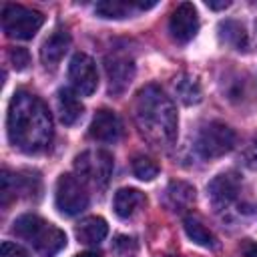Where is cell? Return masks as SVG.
Masks as SVG:
<instances>
[{"mask_svg": "<svg viewBox=\"0 0 257 257\" xmlns=\"http://www.w3.org/2000/svg\"><path fill=\"white\" fill-rule=\"evenodd\" d=\"M70 44V34L64 28H56L44 42L40 48V60L46 68H56V64L62 60L64 52L68 50Z\"/></svg>", "mask_w": 257, "mask_h": 257, "instance_id": "cell-13", "label": "cell"}, {"mask_svg": "<svg viewBox=\"0 0 257 257\" xmlns=\"http://www.w3.org/2000/svg\"><path fill=\"white\" fill-rule=\"evenodd\" d=\"M104 72L108 78V92L118 96L128 88L135 78V62L128 54L114 50L104 56Z\"/></svg>", "mask_w": 257, "mask_h": 257, "instance_id": "cell-8", "label": "cell"}, {"mask_svg": "<svg viewBox=\"0 0 257 257\" xmlns=\"http://www.w3.org/2000/svg\"><path fill=\"white\" fill-rule=\"evenodd\" d=\"M133 173L141 181H153L159 175V165L151 157L139 155V157L133 159Z\"/></svg>", "mask_w": 257, "mask_h": 257, "instance_id": "cell-22", "label": "cell"}, {"mask_svg": "<svg viewBox=\"0 0 257 257\" xmlns=\"http://www.w3.org/2000/svg\"><path fill=\"white\" fill-rule=\"evenodd\" d=\"M235 131L225 122L213 120L201 128L195 141V149L203 159H219L235 147Z\"/></svg>", "mask_w": 257, "mask_h": 257, "instance_id": "cell-6", "label": "cell"}, {"mask_svg": "<svg viewBox=\"0 0 257 257\" xmlns=\"http://www.w3.org/2000/svg\"><path fill=\"white\" fill-rule=\"evenodd\" d=\"M112 167V155L104 149H88L74 159V169L78 177L94 187H104L110 181Z\"/></svg>", "mask_w": 257, "mask_h": 257, "instance_id": "cell-5", "label": "cell"}, {"mask_svg": "<svg viewBox=\"0 0 257 257\" xmlns=\"http://www.w3.org/2000/svg\"><path fill=\"white\" fill-rule=\"evenodd\" d=\"M135 249H137L135 239H131V237H116V241H114V251H118V253H128V251H135Z\"/></svg>", "mask_w": 257, "mask_h": 257, "instance_id": "cell-25", "label": "cell"}, {"mask_svg": "<svg viewBox=\"0 0 257 257\" xmlns=\"http://www.w3.org/2000/svg\"><path fill=\"white\" fill-rule=\"evenodd\" d=\"M8 56H10V62H12V66L16 70H24L30 64V54H28L26 48H18V46L16 48H10Z\"/></svg>", "mask_w": 257, "mask_h": 257, "instance_id": "cell-23", "label": "cell"}, {"mask_svg": "<svg viewBox=\"0 0 257 257\" xmlns=\"http://www.w3.org/2000/svg\"><path fill=\"white\" fill-rule=\"evenodd\" d=\"M0 257H28V253L22 247H18L16 243L4 241L0 247Z\"/></svg>", "mask_w": 257, "mask_h": 257, "instance_id": "cell-24", "label": "cell"}, {"mask_svg": "<svg viewBox=\"0 0 257 257\" xmlns=\"http://www.w3.org/2000/svg\"><path fill=\"white\" fill-rule=\"evenodd\" d=\"M68 78L76 94H82V96L92 94L98 86V72H96L94 60L84 52H76L68 64Z\"/></svg>", "mask_w": 257, "mask_h": 257, "instance_id": "cell-9", "label": "cell"}, {"mask_svg": "<svg viewBox=\"0 0 257 257\" xmlns=\"http://www.w3.org/2000/svg\"><path fill=\"white\" fill-rule=\"evenodd\" d=\"M122 133H124L122 120L112 110H106V108L98 110L92 116V122L88 128L90 139H94L98 143H116L122 139Z\"/></svg>", "mask_w": 257, "mask_h": 257, "instance_id": "cell-12", "label": "cell"}, {"mask_svg": "<svg viewBox=\"0 0 257 257\" xmlns=\"http://www.w3.org/2000/svg\"><path fill=\"white\" fill-rule=\"evenodd\" d=\"M133 118L141 137L149 145L163 151L173 147L177 139V124H179L177 108L161 86L147 84L137 92Z\"/></svg>", "mask_w": 257, "mask_h": 257, "instance_id": "cell-2", "label": "cell"}, {"mask_svg": "<svg viewBox=\"0 0 257 257\" xmlns=\"http://www.w3.org/2000/svg\"><path fill=\"white\" fill-rule=\"evenodd\" d=\"M243 257H257V243L247 241L243 245Z\"/></svg>", "mask_w": 257, "mask_h": 257, "instance_id": "cell-27", "label": "cell"}, {"mask_svg": "<svg viewBox=\"0 0 257 257\" xmlns=\"http://www.w3.org/2000/svg\"><path fill=\"white\" fill-rule=\"evenodd\" d=\"M175 90L179 94V98L185 102V104H197L201 100V86L199 82L189 76V74H181L179 80L175 82Z\"/></svg>", "mask_w": 257, "mask_h": 257, "instance_id": "cell-21", "label": "cell"}, {"mask_svg": "<svg viewBox=\"0 0 257 257\" xmlns=\"http://www.w3.org/2000/svg\"><path fill=\"white\" fill-rule=\"evenodd\" d=\"M56 207L62 215L74 217L80 211L88 207V193L84 187V181L74 175H60L56 181V193H54Z\"/></svg>", "mask_w": 257, "mask_h": 257, "instance_id": "cell-7", "label": "cell"}, {"mask_svg": "<svg viewBox=\"0 0 257 257\" xmlns=\"http://www.w3.org/2000/svg\"><path fill=\"white\" fill-rule=\"evenodd\" d=\"M219 38H221V42L233 46L235 50L247 48V32H245L243 24L237 20H223L219 24Z\"/></svg>", "mask_w": 257, "mask_h": 257, "instance_id": "cell-19", "label": "cell"}, {"mask_svg": "<svg viewBox=\"0 0 257 257\" xmlns=\"http://www.w3.org/2000/svg\"><path fill=\"white\" fill-rule=\"evenodd\" d=\"M183 227H185L187 237H189L193 243H197V245H201V247H215V245H217L215 235H213L197 217L187 215V217L183 219Z\"/></svg>", "mask_w": 257, "mask_h": 257, "instance_id": "cell-20", "label": "cell"}, {"mask_svg": "<svg viewBox=\"0 0 257 257\" xmlns=\"http://www.w3.org/2000/svg\"><path fill=\"white\" fill-rule=\"evenodd\" d=\"M239 193V179L233 173H223L217 175L209 185H207V197L213 205L215 211H223L227 209Z\"/></svg>", "mask_w": 257, "mask_h": 257, "instance_id": "cell-11", "label": "cell"}, {"mask_svg": "<svg viewBox=\"0 0 257 257\" xmlns=\"http://www.w3.org/2000/svg\"><path fill=\"white\" fill-rule=\"evenodd\" d=\"M147 205V197L145 193H141L139 189H118L114 193V201H112V209L120 219H131L135 217L143 207Z\"/></svg>", "mask_w": 257, "mask_h": 257, "instance_id": "cell-14", "label": "cell"}, {"mask_svg": "<svg viewBox=\"0 0 257 257\" xmlns=\"http://www.w3.org/2000/svg\"><path fill=\"white\" fill-rule=\"evenodd\" d=\"M155 2H135V0H102L96 2L94 12L100 18H126L139 10L153 8Z\"/></svg>", "mask_w": 257, "mask_h": 257, "instance_id": "cell-15", "label": "cell"}, {"mask_svg": "<svg viewBox=\"0 0 257 257\" xmlns=\"http://www.w3.org/2000/svg\"><path fill=\"white\" fill-rule=\"evenodd\" d=\"M56 108H58V116L64 124H74L82 116V110H84L82 102L76 96V90H70L66 86L56 92Z\"/></svg>", "mask_w": 257, "mask_h": 257, "instance_id": "cell-16", "label": "cell"}, {"mask_svg": "<svg viewBox=\"0 0 257 257\" xmlns=\"http://www.w3.org/2000/svg\"><path fill=\"white\" fill-rule=\"evenodd\" d=\"M197 30H199L197 8L191 2L179 4L169 18V32H171L173 40L179 44H187L197 36Z\"/></svg>", "mask_w": 257, "mask_h": 257, "instance_id": "cell-10", "label": "cell"}, {"mask_svg": "<svg viewBox=\"0 0 257 257\" xmlns=\"http://www.w3.org/2000/svg\"><path fill=\"white\" fill-rule=\"evenodd\" d=\"M12 231L16 237L32 245L40 257H54L60 249L66 247V235L38 215H20L14 221Z\"/></svg>", "mask_w": 257, "mask_h": 257, "instance_id": "cell-3", "label": "cell"}, {"mask_svg": "<svg viewBox=\"0 0 257 257\" xmlns=\"http://www.w3.org/2000/svg\"><path fill=\"white\" fill-rule=\"evenodd\" d=\"M44 16L20 4H6L2 8V28L10 38L30 40L42 26Z\"/></svg>", "mask_w": 257, "mask_h": 257, "instance_id": "cell-4", "label": "cell"}, {"mask_svg": "<svg viewBox=\"0 0 257 257\" xmlns=\"http://www.w3.org/2000/svg\"><path fill=\"white\" fill-rule=\"evenodd\" d=\"M108 233V225L102 217H86L76 225V237L84 245H98Z\"/></svg>", "mask_w": 257, "mask_h": 257, "instance_id": "cell-17", "label": "cell"}, {"mask_svg": "<svg viewBox=\"0 0 257 257\" xmlns=\"http://www.w3.org/2000/svg\"><path fill=\"white\" fill-rule=\"evenodd\" d=\"M205 4H207L211 10H223V8H229V6H231L229 0H207Z\"/></svg>", "mask_w": 257, "mask_h": 257, "instance_id": "cell-26", "label": "cell"}, {"mask_svg": "<svg viewBox=\"0 0 257 257\" xmlns=\"http://www.w3.org/2000/svg\"><path fill=\"white\" fill-rule=\"evenodd\" d=\"M167 203L173 211L183 213L193 207L195 203V189L183 181H173L167 187Z\"/></svg>", "mask_w": 257, "mask_h": 257, "instance_id": "cell-18", "label": "cell"}, {"mask_svg": "<svg viewBox=\"0 0 257 257\" xmlns=\"http://www.w3.org/2000/svg\"><path fill=\"white\" fill-rule=\"evenodd\" d=\"M6 128L14 147L24 153H40L50 145L52 116L36 94L18 90L8 104Z\"/></svg>", "mask_w": 257, "mask_h": 257, "instance_id": "cell-1", "label": "cell"}, {"mask_svg": "<svg viewBox=\"0 0 257 257\" xmlns=\"http://www.w3.org/2000/svg\"><path fill=\"white\" fill-rule=\"evenodd\" d=\"M255 141H257V137H255Z\"/></svg>", "mask_w": 257, "mask_h": 257, "instance_id": "cell-29", "label": "cell"}, {"mask_svg": "<svg viewBox=\"0 0 257 257\" xmlns=\"http://www.w3.org/2000/svg\"><path fill=\"white\" fill-rule=\"evenodd\" d=\"M74 257H102L98 251H84V253H80V255H74Z\"/></svg>", "mask_w": 257, "mask_h": 257, "instance_id": "cell-28", "label": "cell"}]
</instances>
